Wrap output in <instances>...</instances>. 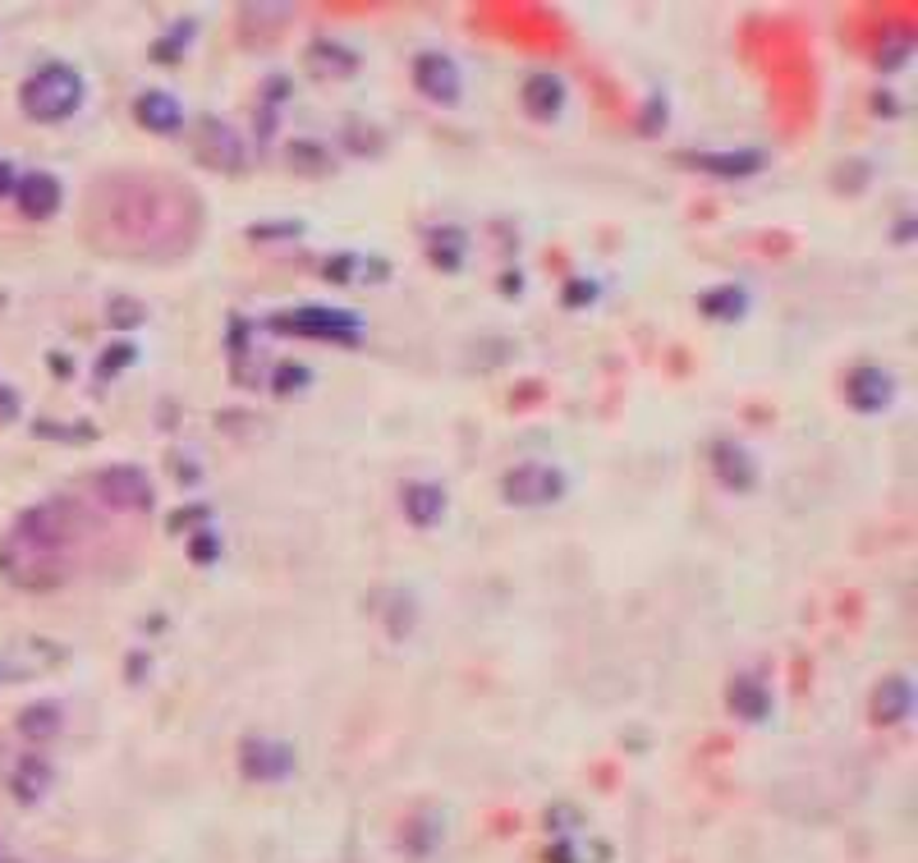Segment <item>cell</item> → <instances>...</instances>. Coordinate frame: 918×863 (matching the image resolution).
<instances>
[{
    "mask_svg": "<svg viewBox=\"0 0 918 863\" xmlns=\"http://www.w3.org/2000/svg\"><path fill=\"white\" fill-rule=\"evenodd\" d=\"M134 115H138V125L148 129V134H165V138H171V134L184 129V106H180V97H171V92H142Z\"/></svg>",
    "mask_w": 918,
    "mask_h": 863,
    "instance_id": "5bb4252c",
    "label": "cell"
},
{
    "mask_svg": "<svg viewBox=\"0 0 918 863\" xmlns=\"http://www.w3.org/2000/svg\"><path fill=\"white\" fill-rule=\"evenodd\" d=\"M276 331H295V335H312V341H331V345H358L364 335V322L345 308H318V303H303L295 313L276 318Z\"/></svg>",
    "mask_w": 918,
    "mask_h": 863,
    "instance_id": "8992f818",
    "label": "cell"
},
{
    "mask_svg": "<svg viewBox=\"0 0 918 863\" xmlns=\"http://www.w3.org/2000/svg\"><path fill=\"white\" fill-rule=\"evenodd\" d=\"M326 276H331V280H354V276H358V272H354V257H331V262H326Z\"/></svg>",
    "mask_w": 918,
    "mask_h": 863,
    "instance_id": "484cf974",
    "label": "cell"
},
{
    "mask_svg": "<svg viewBox=\"0 0 918 863\" xmlns=\"http://www.w3.org/2000/svg\"><path fill=\"white\" fill-rule=\"evenodd\" d=\"M524 106L533 111L538 119H555L565 106V83L555 79V74H533L524 83Z\"/></svg>",
    "mask_w": 918,
    "mask_h": 863,
    "instance_id": "d6986e66",
    "label": "cell"
},
{
    "mask_svg": "<svg viewBox=\"0 0 918 863\" xmlns=\"http://www.w3.org/2000/svg\"><path fill=\"white\" fill-rule=\"evenodd\" d=\"M119 364H134V349H129V345H115V349L106 354V364H102V372L111 377V372H115Z\"/></svg>",
    "mask_w": 918,
    "mask_h": 863,
    "instance_id": "4316f807",
    "label": "cell"
},
{
    "mask_svg": "<svg viewBox=\"0 0 918 863\" xmlns=\"http://www.w3.org/2000/svg\"><path fill=\"white\" fill-rule=\"evenodd\" d=\"M193 148H198V161L211 165V171H221V175L244 171V138H239V129L226 125L221 115H203L198 119Z\"/></svg>",
    "mask_w": 918,
    "mask_h": 863,
    "instance_id": "ba28073f",
    "label": "cell"
},
{
    "mask_svg": "<svg viewBox=\"0 0 918 863\" xmlns=\"http://www.w3.org/2000/svg\"><path fill=\"white\" fill-rule=\"evenodd\" d=\"M308 69L318 79H349L358 69V56L341 42H312L308 46Z\"/></svg>",
    "mask_w": 918,
    "mask_h": 863,
    "instance_id": "ac0fdd59",
    "label": "cell"
},
{
    "mask_svg": "<svg viewBox=\"0 0 918 863\" xmlns=\"http://www.w3.org/2000/svg\"><path fill=\"white\" fill-rule=\"evenodd\" d=\"M92 487H96V496H102L111 510H125V515H148L157 506L152 477H148V469H138V464H106L102 473L92 477Z\"/></svg>",
    "mask_w": 918,
    "mask_h": 863,
    "instance_id": "5b68a950",
    "label": "cell"
},
{
    "mask_svg": "<svg viewBox=\"0 0 918 863\" xmlns=\"http://www.w3.org/2000/svg\"><path fill=\"white\" fill-rule=\"evenodd\" d=\"M14 198H19V211L33 216V221H46L56 207H60V180L46 175V171H28L14 180Z\"/></svg>",
    "mask_w": 918,
    "mask_h": 863,
    "instance_id": "8fae6325",
    "label": "cell"
},
{
    "mask_svg": "<svg viewBox=\"0 0 918 863\" xmlns=\"http://www.w3.org/2000/svg\"><path fill=\"white\" fill-rule=\"evenodd\" d=\"M703 313L708 318H721V322H739L748 313V295L739 285H721V290H708L703 295Z\"/></svg>",
    "mask_w": 918,
    "mask_h": 863,
    "instance_id": "7402d4cb",
    "label": "cell"
},
{
    "mask_svg": "<svg viewBox=\"0 0 918 863\" xmlns=\"http://www.w3.org/2000/svg\"><path fill=\"white\" fill-rule=\"evenodd\" d=\"M79 506L74 500H46V506H33L14 523V533L5 538V551H0V569L14 588L28 592H46L60 588L74 569V533H79Z\"/></svg>",
    "mask_w": 918,
    "mask_h": 863,
    "instance_id": "7a4b0ae2",
    "label": "cell"
},
{
    "mask_svg": "<svg viewBox=\"0 0 918 863\" xmlns=\"http://www.w3.org/2000/svg\"><path fill=\"white\" fill-rule=\"evenodd\" d=\"M51 785H56V772H51V762L28 753V758H19L14 762V776H10V790H14V799L19 804H42L46 795H51Z\"/></svg>",
    "mask_w": 918,
    "mask_h": 863,
    "instance_id": "9a60e30c",
    "label": "cell"
},
{
    "mask_svg": "<svg viewBox=\"0 0 918 863\" xmlns=\"http://www.w3.org/2000/svg\"><path fill=\"white\" fill-rule=\"evenodd\" d=\"M427 253L441 272H459V262H464V234H459L455 226H437L427 234Z\"/></svg>",
    "mask_w": 918,
    "mask_h": 863,
    "instance_id": "44dd1931",
    "label": "cell"
},
{
    "mask_svg": "<svg viewBox=\"0 0 918 863\" xmlns=\"http://www.w3.org/2000/svg\"><path fill=\"white\" fill-rule=\"evenodd\" d=\"M909 712H914V680L909 676H886L873 689V722L877 726H900V722H909Z\"/></svg>",
    "mask_w": 918,
    "mask_h": 863,
    "instance_id": "7c38bea8",
    "label": "cell"
},
{
    "mask_svg": "<svg viewBox=\"0 0 918 863\" xmlns=\"http://www.w3.org/2000/svg\"><path fill=\"white\" fill-rule=\"evenodd\" d=\"M83 97H88V88L74 65H42L37 74L23 83L19 106L28 119H37V125H65L69 115H79Z\"/></svg>",
    "mask_w": 918,
    "mask_h": 863,
    "instance_id": "3957f363",
    "label": "cell"
},
{
    "mask_svg": "<svg viewBox=\"0 0 918 863\" xmlns=\"http://www.w3.org/2000/svg\"><path fill=\"white\" fill-rule=\"evenodd\" d=\"M400 506H404L409 523H418V529H437V523L446 519V487L441 483H404Z\"/></svg>",
    "mask_w": 918,
    "mask_h": 863,
    "instance_id": "4fadbf2b",
    "label": "cell"
},
{
    "mask_svg": "<svg viewBox=\"0 0 918 863\" xmlns=\"http://www.w3.org/2000/svg\"><path fill=\"white\" fill-rule=\"evenodd\" d=\"M14 410H19V400L5 387H0V418H14Z\"/></svg>",
    "mask_w": 918,
    "mask_h": 863,
    "instance_id": "f546056e",
    "label": "cell"
},
{
    "mask_svg": "<svg viewBox=\"0 0 918 863\" xmlns=\"http://www.w3.org/2000/svg\"><path fill=\"white\" fill-rule=\"evenodd\" d=\"M414 83L427 102H437V106H455L459 102V92H464V79H459V65L441 51H427L414 60Z\"/></svg>",
    "mask_w": 918,
    "mask_h": 863,
    "instance_id": "9c48e42d",
    "label": "cell"
},
{
    "mask_svg": "<svg viewBox=\"0 0 918 863\" xmlns=\"http://www.w3.org/2000/svg\"><path fill=\"white\" fill-rule=\"evenodd\" d=\"M115 303H119V308H111V322L115 326H138L142 322V308L134 299H115Z\"/></svg>",
    "mask_w": 918,
    "mask_h": 863,
    "instance_id": "d4e9b609",
    "label": "cell"
},
{
    "mask_svg": "<svg viewBox=\"0 0 918 863\" xmlns=\"http://www.w3.org/2000/svg\"><path fill=\"white\" fill-rule=\"evenodd\" d=\"M570 492V477L555 469V464H542V460H528V464H515L510 473L501 477V496L505 506H519V510H542V506H555Z\"/></svg>",
    "mask_w": 918,
    "mask_h": 863,
    "instance_id": "277c9868",
    "label": "cell"
},
{
    "mask_svg": "<svg viewBox=\"0 0 918 863\" xmlns=\"http://www.w3.org/2000/svg\"><path fill=\"white\" fill-rule=\"evenodd\" d=\"M83 230L102 253L134 262H175L198 244L203 207L180 180L115 171L92 184Z\"/></svg>",
    "mask_w": 918,
    "mask_h": 863,
    "instance_id": "6da1fadb",
    "label": "cell"
},
{
    "mask_svg": "<svg viewBox=\"0 0 918 863\" xmlns=\"http://www.w3.org/2000/svg\"><path fill=\"white\" fill-rule=\"evenodd\" d=\"M312 381V372L303 368V364H276V372H272V391L276 395H289V391H303Z\"/></svg>",
    "mask_w": 918,
    "mask_h": 863,
    "instance_id": "cb8c5ba5",
    "label": "cell"
},
{
    "mask_svg": "<svg viewBox=\"0 0 918 863\" xmlns=\"http://www.w3.org/2000/svg\"><path fill=\"white\" fill-rule=\"evenodd\" d=\"M712 469H716V477L731 492H748V487H754V477H758L754 460H748V450L739 441H716L712 446Z\"/></svg>",
    "mask_w": 918,
    "mask_h": 863,
    "instance_id": "2e32d148",
    "label": "cell"
},
{
    "mask_svg": "<svg viewBox=\"0 0 918 863\" xmlns=\"http://www.w3.org/2000/svg\"><path fill=\"white\" fill-rule=\"evenodd\" d=\"M593 295H597L593 285H574V290H565V299H593Z\"/></svg>",
    "mask_w": 918,
    "mask_h": 863,
    "instance_id": "4dcf8cb0",
    "label": "cell"
},
{
    "mask_svg": "<svg viewBox=\"0 0 918 863\" xmlns=\"http://www.w3.org/2000/svg\"><path fill=\"white\" fill-rule=\"evenodd\" d=\"M726 703H731V712L739 716V722H767V712H771V693H767V684H762V680L739 676V680L731 684V693H726Z\"/></svg>",
    "mask_w": 918,
    "mask_h": 863,
    "instance_id": "e0dca14e",
    "label": "cell"
},
{
    "mask_svg": "<svg viewBox=\"0 0 918 863\" xmlns=\"http://www.w3.org/2000/svg\"><path fill=\"white\" fill-rule=\"evenodd\" d=\"M289 157H295V171H318V175L331 171L326 148H318V142H289Z\"/></svg>",
    "mask_w": 918,
    "mask_h": 863,
    "instance_id": "603a6c76",
    "label": "cell"
},
{
    "mask_svg": "<svg viewBox=\"0 0 918 863\" xmlns=\"http://www.w3.org/2000/svg\"><path fill=\"white\" fill-rule=\"evenodd\" d=\"M211 556H216V538H211V533H207V538H198V542H193V561H198V565H207Z\"/></svg>",
    "mask_w": 918,
    "mask_h": 863,
    "instance_id": "83f0119b",
    "label": "cell"
},
{
    "mask_svg": "<svg viewBox=\"0 0 918 863\" xmlns=\"http://www.w3.org/2000/svg\"><path fill=\"white\" fill-rule=\"evenodd\" d=\"M65 726V712H60V703H33V707H23L19 712V735L23 739H51L56 730Z\"/></svg>",
    "mask_w": 918,
    "mask_h": 863,
    "instance_id": "ffe728a7",
    "label": "cell"
},
{
    "mask_svg": "<svg viewBox=\"0 0 918 863\" xmlns=\"http://www.w3.org/2000/svg\"><path fill=\"white\" fill-rule=\"evenodd\" d=\"M845 400H850L859 414H882V410H891V400H896V377L877 364H863L845 381Z\"/></svg>",
    "mask_w": 918,
    "mask_h": 863,
    "instance_id": "30bf717a",
    "label": "cell"
},
{
    "mask_svg": "<svg viewBox=\"0 0 918 863\" xmlns=\"http://www.w3.org/2000/svg\"><path fill=\"white\" fill-rule=\"evenodd\" d=\"M253 234H272V226H257ZM276 234H299V226H276Z\"/></svg>",
    "mask_w": 918,
    "mask_h": 863,
    "instance_id": "1f68e13d",
    "label": "cell"
},
{
    "mask_svg": "<svg viewBox=\"0 0 918 863\" xmlns=\"http://www.w3.org/2000/svg\"><path fill=\"white\" fill-rule=\"evenodd\" d=\"M14 194V165L10 161H0V198Z\"/></svg>",
    "mask_w": 918,
    "mask_h": 863,
    "instance_id": "f1b7e54d",
    "label": "cell"
},
{
    "mask_svg": "<svg viewBox=\"0 0 918 863\" xmlns=\"http://www.w3.org/2000/svg\"><path fill=\"white\" fill-rule=\"evenodd\" d=\"M239 772L257 785H280L295 776V749L285 739H267V735H249L239 745Z\"/></svg>",
    "mask_w": 918,
    "mask_h": 863,
    "instance_id": "52a82bcc",
    "label": "cell"
}]
</instances>
